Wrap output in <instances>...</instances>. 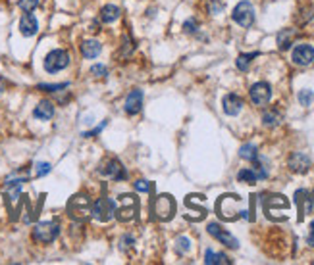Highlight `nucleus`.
Here are the masks:
<instances>
[{
  "label": "nucleus",
  "instance_id": "nucleus-1",
  "mask_svg": "<svg viewBox=\"0 0 314 265\" xmlns=\"http://www.w3.org/2000/svg\"><path fill=\"white\" fill-rule=\"evenodd\" d=\"M60 234V225L56 221H41L33 229V240L39 244H50Z\"/></svg>",
  "mask_w": 314,
  "mask_h": 265
},
{
  "label": "nucleus",
  "instance_id": "nucleus-2",
  "mask_svg": "<svg viewBox=\"0 0 314 265\" xmlns=\"http://www.w3.org/2000/svg\"><path fill=\"white\" fill-rule=\"evenodd\" d=\"M43 66L46 73H58V71H62V69H66L70 66V54L66 50H60V48L50 50L44 56Z\"/></svg>",
  "mask_w": 314,
  "mask_h": 265
},
{
  "label": "nucleus",
  "instance_id": "nucleus-3",
  "mask_svg": "<svg viewBox=\"0 0 314 265\" xmlns=\"http://www.w3.org/2000/svg\"><path fill=\"white\" fill-rule=\"evenodd\" d=\"M116 202H114L112 198H100V200H96L95 204H93V210H91V214L95 217L96 221H110L114 215H116Z\"/></svg>",
  "mask_w": 314,
  "mask_h": 265
},
{
  "label": "nucleus",
  "instance_id": "nucleus-4",
  "mask_svg": "<svg viewBox=\"0 0 314 265\" xmlns=\"http://www.w3.org/2000/svg\"><path fill=\"white\" fill-rule=\"evenodd\" d=\"M231 17H233V21H236L237 25L241 27H251L254 23V8L251 2H247V0H241L239 4H237L236 8H233V14H231Z\"/></svg>",
  "mask_w": 314,
  "mask_h": 265
},
{
  "label": "nucleus",
  "instance_id": "nucleus-5",
  "mask_svg": "<svg viewBox=\"0 0 314 265\" xmlns=\"http://www.w3.org/2000/svg\"><path fill=\"white\" fill-rule=\"evenodd\" d=\"M100 175H104L108 179L112 181H123L127 177V171H125V167H123V163L120 160H116V158H108L104 162L100 163Z\"/></svg>",
  "mask_w": 314,
  "mask_h": 265
},
{
  "label": "nucleus",
  "instance_id": "nucleus-6",
  "mask_svg": "<svg viewBox=\"0 0 314 265\" xmlns=\"http://www.w3.org/2000/svg\"><path fill=\"white\" fill-rule=\"evenodd\" d=\"M175 214V202L168 194H160L154 200V215L160 221H170Z\"/></svg>",
  "mask_w": 314,
  "mask_h": 265
},
{
  "label": "nucleus",
  "instance_id": "nucleus-7",
  "mask_svg": "<svg viewBox=\"0 0 314 265\" xmlns=\"http://www.w3.org/2000/svg\"><path fill=\"white\" fill-rule=\"evenodd\" d=\"M91 200L87 196H73L68 204V212H70V217L73 219H85L89 214H91Z\"/></svg>",
  "mask_w": 314,
  "mask_h": 265
},
{
  "label": "nucleus",
  "instance_id": "nucleus-8",
  "mask_svg": "<svg viewBox=\"0 0 314 265\" xmlns=\"http://www.w3.org/2000/svg\"><path fill=\"white\" fill-rule=\"evenodd\" d=\"M206 231H208L210 237H214L216 240H220V242H222L224 246H227V248H231V250L239 248V240H237L233 234H229L226 229H222L218 223H210L208 227H206Z\"/></svg>",
  "mask_w": 314,
  "mask_h": 265
},
{
  "label": "nucleus",
  "instance_id": "nucleus-9",
  "mask_svg": "<svg viewBox=\"0 0 314 265\" xmlns=\"http://www.w3.org/2000/svg\"><path fill=\"white\" fill-rule=\"evenodd\" d=\"M249 96H251V102H253L254 106H266L272 98V89L268 83L260 81V83H254V85L251 86Z\"/></svg>",
  "mask_w": 314,
  "mask_h": 265
},
{
  "label": "nucleus",
  "instance_id": "nucleus-10",
  "mask_svg": "<svg viewBox=\"0 0 314 265\" xmlns=\"http://www.w3.org/2000/svg\"><path fill=\"white\" fill-rule=\"evenodd\" d=\"M291 60L297 66H310L314 62V46L310 44H297L293 48V54H291Z\"/></svg>",
  "mask_w": 314,
  "mask_h": 265
},
{
  "label": "nucleus",
  "instance_id": "nucleus-11",
  "mask_svg": "<svg viewBox=\"0 0 314 265\" xmlns=\"http://www.w3.org/2000/svg\"><path fill=\"white\" fill-rule=\"evenodd\" d=\"M289 169L293 173H306L310 169V158L303 152H293L287 160Z\"/></svg>",
  "mask_w": 314,
  "mask_h": 265
},
{
  "label": "nucleus",
  "instance_id": "nucleus-12",
  "mask_svg": "<svg viewBox=\"0 0 314 265\" xmlns=\"http://www.w3.org/2000/svg\"><path fill=\"white\" fill-rule=\"evenodd\" d=\"M295 202L299 205V219L303 221V217L306 214H312L314 212V196H310L306 190H297L295 194Z\"/></svg>",
  "mask_w": 314,
  "mask_h": 265
},
{
  "label": "nucleus",
  "instance_id": "nucleus-13",
  "mask_svg": "<svg viewBox=\"0 0 314 265\" xmlns=\"http://www.w3.org/2000/svg\"><path fill=\"white\" fill-rule=\"evenodd\" d=\"M125 113L127 115H135V113H139L141 108H143V91L139 89H133L129 94H127V98H125Z\"/></svg>",
  "mask_w": 314,
  "mask_h": 265
},
{
  "label": "nucleus",
  "instance_id": "nucleus-14",
  "mask_svg": "<svg viewBox=\"0 0 314 265\" xmlns=\"http://www.w3.org/2000/svg\"><path fill=\"white\" fill-rule=\"evenodd\" d=\"M222 108H224V113L226 115H237V113H241L243 110V100L237 96V94H226L224 96V100H222Z\"/></svg>",
  "mask_w": 314,
  "mask_h": 265
},
{
  "label": "nucleus",
  "instance_id": "nucleus-15",
  "mask_svg": "<svg viewBox=\"0 0 314 265\" xmlns=\"http://www.w3.org/2000/svg\"><path fill=\"white\" fill-rule=\"evenodd\" d=\"M39 31V21L35 19V16L31 14H23L21 19H19V33L23 37H33Z\"/></svg>",
  "mask_w": 314,
  "mask_h": 265
},
{
  "label": "nucleus",
  "instance_id": "nucleus-16",
  "mask_svg": "<svg viewBox=\"0 0 314 265\" xmlns=\"http://www.w3.org/2000/svg\"><path fill=\"white\" fill-rule=\"evenodd\" d=\"M123 200H125L127 205H120V208L116 205V215H118L120 221H129V219H133V215H135L137 204H135V200L131 196H123Z\"/></svg>",
  "mask_w": 314,
  "mask_h": 265
},
{
  "label": "nucleus",
  "instance_id": "nucleus-17",
  "mask_svg": "<svg viewBox=\"0 0 314 265\" xmlns=\"http://www.w3.org/2000/svg\"><path fill=\"white\" fill-rule=\"evenodd\" d=\"M33 115H35V120L48 121L54 115V104L48 102V100H41V102L35 106V110H33Z\"/></svg>",
  "mask_w": 314,
  "mask_h": 265
},
{
  "label": "nucleus",
  "instance_id": "nucleus-18",
  "mask_svg": "<svg viewBox=\"0 0 314 265\" xmlns=\"http://www.w3.org/2000/svg\"><path fill=\"white\" fill-rule=\"evenodd\" d=\"M295 37H297L295 29H281V31L278 33V37H276V43H278L279 50H287V48H291V44H293V41H295Z\"/></svg>",
  "mask_w": 314,
  "mask_h": 265
},
{
  "label": "nucleus",
  "instance_id": "nucleus-19",
  "mask_svg": "<svg viewBox=\"0 0 314 265\" xmlns=\"http://www.w3.org/2000/svg\"><path fill=\"white\" fill-rule=\"evenodd\" d=\"M100 52H102V44L98 43V41H83V44H81V54H83L87 60L96 58Z\"/></svg>",
  "mask_w": 314,
  "mask_h": 265
},
{
  "label": "nucleus",
  "instance_id": "nucleus-20",
  "mask_svg": "<svg viewBox=\"0 0 314 265\" xmlns=\"http://www.w3.org/2000/svg\"><path fill=\"white\" fill-rule=\"evenodd\" d=\"M122 14V10L118 8V6H114V4H106L104 8L100 10V21L102 23H112L116 21L118 17Z\"/></svg>",
  "mask_w": 314,
  "mask_h": 265
},
{
  "label": "nucleus",
  "instance_id": "nucleus-21",
  "mask_svg": "<svg viewBox=\"0 0 314 265\" xmlns=\"http://www.w3.org/2000/svg\"><path fill=\"white\" fill-rule=\"evenodd\" d=\"M204 263L206 265H226V263H231V261L227 259L226 254H220V252H214V250H206V252H204Z\"/></svg>",
  "mask_w": 314,
  "mask_h": 265
},
{
  "label": "nucleus",
  "instance_id": "nucleus-22",
  "mask_svg": "<svg viewBox=\"0 0 314 265\" xmlns=\"http://www.w3.org/2000/svg\"><path fill=\"white\" fill-rule=\"evenodd\" d=\"M239 156L243 160H247V162H256L258 160V148L254 144H251V142H247V144H243L239 148Z\"/></svg>",
  "mask_w": 314,
  "mask_h": 265
},
{
  "label": "nucleus",
  "instance_id": "nucleus-23",
  "mask_svg": "<svg viewBox=\"0 0 314 265\" xmlns=\"http://www.w3.org/2000/svg\"><path fill=\"white\" fill-rule=\"evenodd\" d=\"M237 181L239 183H247V185H254L258 179V175H256V171H254V167H243L241 171L237 173Z\"/></svg>",
  "mask_w": 314,
  "mask_h": 265
},
{
  "label": "nucleus",
  "instance_id": "nucleus-24",
  "mask_svg": "<svg viewBox=\"0 0 314 265\" xmlns=\"http://www.w3.org/2000/svg\"><path fill=\"white\" fill-rule=\"evenodd\" d=\"M279 121H281V113L278 110H268L264 111V115H262V123L266 127H278Z\"/></svg>",
  "mask_w": 314,
  "mask_h": 265
},
{
  "label": "nucleus",
  "instance_id": "nucleus-25",
  "mask_svg": "<svg viewBox=\"0 0 314 265\" xmlns=\"http://www.w3.org/2000/svg\"><path fill=\"white\" fill-rule=\"evenodd\" d=\"M258 56V52H251V54H241L239 58L236 60V66L237 69H241V71H247L249 69V66H251V62L254 60Z\"/></svg>",
  "mask_w": 314,
  "mask_h": 265
},
{
  "label": "nucleus",
  "instance_id": "nucleus-26",
  "mask_svg": "<svg viewBox=\"0 0 314 265\" xmlns=\"http://www.w3.org/2000/svg\"><path fill=\"white\" fill-rule=\"evenodd\" d=\"M297 98H299V104L306 108V106H310V104H312L314 93L312 91H308V89H303V91H299V96H297Z\"/></svg>",
  "mask_w": 314,
  "mask_h": 265
},
{
  "label": "nucleus",
  "instance_id": "nucleus-27",
  "mask_svg": "<svg viewBox=\"0 0 314 265\" xmlns=\"http://www.w3.org/2000/svg\"><path fill=\"white\" fill-rule=\"evenodd\" d=\"M175 250H177V254H187L191 250V240L187 237H179L175 240Z\"/></svg>",
  "mask_w": 314,
  "mask_h": 265
},
{
  "label": "nucleus",
  "instance_id": "nucleus-28",
  "mask_svg": "<svg viewBox=\"0 0 314 265\" xmlns=\"http://www.w3.org/2000/svg\"><path fill=\"white\" fill-rule=\"evenodd\" d=\"M70 83H58V85H39L37 89L39 91H44V93H58V91H64V89H68Z\"/></svg>",
  "mask_w": 314,
  "mask_h": 265
},
{
  "label": "nucleus",
  "instance_id": "nucleus-29",
  "mask_svg": "<svg viewBox=\"0 0 314 265\" xmlns=\"http://www.w3.org/2000/svg\"><path fill=\"white\" fill-rule=\"evenodd\" d=\"M50 169H53V165H50L48 162L35 163V177H44L46 173H50Z\"/></svg>",
  "mask_w": 314,
  "mask_h": 265
},
{
  "label": "nucleus",
  "instance_id": "nucleus-30",
  "mask_svg": "<svg viewBox=\"0 0 314 265\" xmlns=\"http://www.w3.org/2000/svg\"><path fill=\"white\" fill-rule=\"evenodd\" d=\"M18 6L23 10L25 14H31V12H33L37 6H39V0H19Z\"/></svg>",
  "mask_w": 314,
  "mask_h": 265
},
{
  "label": "nucleus",
  "instance_id": "nucleus-31",
  "mask_svg": "<svg viewBox=\"0 0 314 265\" xmlns=\"http://www.w3.org/2000/svg\"><path fill=\"white\" fill-rule=\"evenodd\" d=\"M106 73H108V69H106L104 66H100V64L91 68V75H93V77H104Z\"/></svg>",
  "mask_w": 314,
  "mask_h": 265
},
{
  "label": "nucleus",
  "instance_id": "nucleus-32",
  "mask_svg": "<svg viewBox=\"0 0 314 265\" xmlns=\"http://www.w3.org/2000/svg\"><path fill=\"white\" fill-rule=\"evenodd\" d=\"M135 190H137V192H148V190H150V185H148L147 181L139 179L135 183Z\"/></svg>",
  "mask_w": 314,
  "mask_h": 265
},
{
  "label": "nucleus",
  "instance_id": "nucleus-33",
  "mask_svg": "<svg viewBox=\"0 0 314 265\" xmlns=\"http://www.w3.org/2000/svg\"><path fill=\"white\" fill-rule=\"evenodd\" d=\"M197 27H199V23L195 21V19H187L184 23V29L187 31V33H195L197 31Z\"/></svg>",
  "mask_w": 314,
  "mask_h": 265
},
{
  "label": "nucleus",
  "instance_id": "nucleus-34",
  "mask_svg": "<svg viewBox=\"0 0 314 265\" xmlns=\"http://www.w3.org/2000/svg\"><path fill=\"white\" fill-rule=\"evenodd\" d=\"M104 127H106V121H102V123H100V125H98L96 129L89 131V133H83V137H95V135H98V133H100V131H102Z\"/></svg>",
  "mask_w": 314,
  "mask_h": 265
},
{
  "label": "nucleus",
  "instance_id": "nucleus-35",
  "mask_svg": "<svg viewBox=\"0 0 314 265\" xmlns=\"http://www.w3.org/2000/svg\"><path fill=\"white\" fill-rule=\"evenodd\" d=\"M306 242H308L310 246H314V221H312V225H310V231H308V237H306Z\"/></svg>",
  "mask_w": 314,
  "mask_h": 265
},
{
  "label": "nucleus",
  "instance_id": "nucleus-36",
  "mask_svg": "<svg viewBox=\"0 0 314 265\" xmlns=\"http://www.w3.org/2000/svg\"><path fill=\"white\" fill-rule=\"evenodd\" d=\"M4 86H6V83H4V79L0 77V93H2V91H4Z\"/></svg>",
  "mask_w": 314,
  "mask_h": 265
},
{
  "label": "nucleus",
  "instance_id": "nucleus-37",
  "mask_svg": "<svg viewBox=\"0 0 314 265\" xmlns=\"http://www.w3.org/2000/svg\"><path fill=\"white\" fill-rule=\"evenodd\" d=\"M312 196H314V192H312Z\"/></svg>",
  "mask_w": 314,
  "mask_h": 265
}]
</instances>
